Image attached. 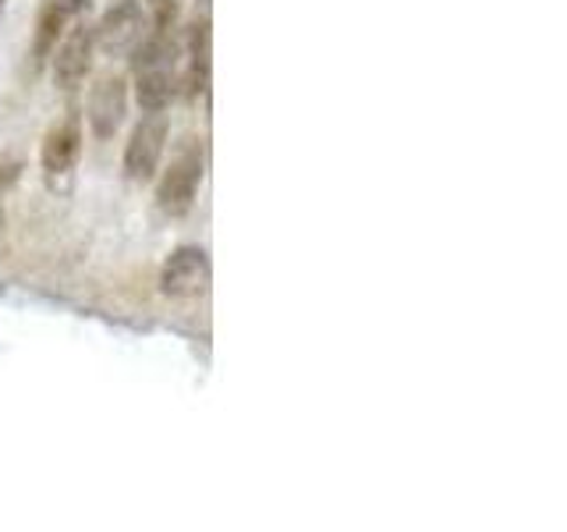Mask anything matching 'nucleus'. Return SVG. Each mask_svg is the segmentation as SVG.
Instances as JSON below:
<instances>
[{"label": "nucleus", "mask_w": 567, "mask_h": 532, "mask_svg": "<svg viewBox=\"0 0 567 532\" xmlns=\"http://www.w3.org/2000/svg\"><path fill=\"white\" fill-rule=\"evenodd\" d=\"M209 18H195L182 40V75H177V93L185 100L206 96L209 85Z\"/></svg>", "instance_id": "6e6552de"}, {"label": "nucleus", "mask_w": 567, "mask_h": 532, "mask_svg": "<svg viewBox=\"0 0 567 532\" xmlns=\"http://www.w3.org/2000/svg\"><path fill=\"white\" fill-rule=\"evenodd\" d=\"M213 266L206 248L199 245H177L159 266V291L167 298H199L209 288Z\"/></svg>", "instance_id": "423d86ee"}, {"label": "nucleus", "mask_w": 567, "mask_h": 532, "mask_svg": "<svg viewBox=\"0 0 567 532\" xmlns=\"http://www.w3.org/2000/svg\"><path fill=\"white\" fill-rule=\"evenodd\" d=\"M89 8V0H47L35 14V32H32V58L35 61H50V53L58 50L61 35L68 32V25Z\"/></svg>", "instance_id": "1a4fd4ad"}, {"label": "nucleus", "mask_w": 567, "mask_h": 532, "mask_svg": "<svg viewBox=\"0 0 567 532\" xmlns=\"http://www.w3.org/2000/svg\"><path fill=\"white\" fill-rule=\"evenodd\" d=\"M132 85L142 111L164 114L177 96V71H142V75H132Z\"/></svg>", "instance_id": "9d476101"}, {"label": "nucleus", "mask_w": 567, "mask_h": 532, "mask_svg": "<svg viewBox=\"0 0 567 532\" xmlns=\"http://www.w3.org/2000/svg\"><path fill=\"white\" fill-rule=\"evenodd\" d=\"M96 58V35L89 22H71L68 32L61 35L58 50L50 53V75L53 85L64 89V93H75V89L89 79Z\"/></svg>", "instance_id": "20e7f679"}, {"label": "nucleus", "mask_w": 567, "mask_h": 532, "mask_svg": "<svg viewBox=\"0 0 567 532\" xmlns=\"http://www.w3.org/2000/svg\"><path fill=\"white\" fill-rule=\"evenodd\" d=\"M167 142H171V121L164 114H146L142 117L128 142H124V156H121V167L128 182L146 185L159 174V164H164V153H167Z\"/></svg>", "instance_id": "f03ea898"}, {"label": "nucleus", "mask_w": 567, "mask_h": 532, "mask_svg": "<svg viewBox=\"0 0 567 532\" xmlns=\"http://www.w3.org/2000/svg\"><path fill=\"white\" fill-rule=\"evenodd\" d=\"M22 177V160H0V192L11 188Z\"/></svg>", "instance_id": "f8f14e48"}, {"label": "nucleus", "mask_w": 567, "mask_h": 532, "mask_svg": "<svg viewBox=\"0 0 567 532\" xmlns=\"http://www.w3.org/2000/svg\"><path fill=\"white\" fill-rule=\"evenodd\" d=\"M82 142H85V124L82 114H64L58 124H50V132L43 135L40 146V167L47 177H64L75 171L79 156H82Z\"/></svg>", "instance_id": "0eeeda50"}, {"label": "nucleus", "mask_w": 567, "mask_h": 532, "mask_svg": "<svg viewBox=\"0 0 567 532\" xmlns=\"http://www.w3.org/2000/svg\"><path fill=\"white\" fill-rule=\"evenodd\" d=\"M0 231H4V206H0Z\"/></svg>", "instance_id": "ddd939ff"}, {"label": "nucleus", "mask_w": 567, "mask_h": 532, "mask_svg": "<svg viewBox=\"0 0 567 532\" xmlns=\"http://www.w3.org/2000/svg\"><path fill=\"white\" fill-rule=\"evenodd\" d=\"M177 18H182V0H150L146 8L150 32H174Z\"/></svg>", "instance_id": "9b49d317"}, {"label": "nucleus", "mask_w": 567, "mask_h": 532, "mask_svg": "<svg viewBox=\"0 0 567 532\" xmlns=\"http://www.w3.org/2000/svg\"><path fill=\"white\" fill-rule=\"evenodd\" d=\"M0 8H4V0H0Z\"/></svg>", "instance_id": "4468645a"}, {"label": "nucleus", "mask_w": 567, "mask_h": 532, "mask_svg": "<svg viewBox=\"0 0 567 532\" xmlns=\"http://www.w3.org/2000/svg\"><path fill=\"white\" fill-rule=\"evenodd\" d=\"M146 32H150L146 8H142L138 0H117V4L106 8L103 18L93 25L96 50L111 53V58H128Z\"/></svg>", "instance_id": "39448f33"}, {"label": "nucleus", "mask_w": 567, "mask_h": 532, "mask_svg": "<svg viewBox=\"0 0 567 532\" xmlns=\"http://www.w3.org/2000/svg\"><path fill=\"white\" fill-rule=\"evenodd\" d=\"M128 103H132V85L117 71H106L93 85H89L85 96V124L96 139H114L117 129L128 117Z\"/></svg>", "instance_id": "7ed1b4c3"}, {"label": "nucleus", "mask_w": 567, "mask_h": 532, "mask_svg": "<svg viewBox=\"0 0 567 532\" xmlns=\"http://www.w3.org/2000/svg\"><path fill=\"white\" fill-rule=\"evenodd\" d=\"M203 174H206L203 139H185L182 146H177V153L171 156V164L159 171L156 209L164 213V217H171V221L192 213L195 195H199V185H203Z\"/></svg>", "instance_id": "f257e3e1"}]
</instances>
